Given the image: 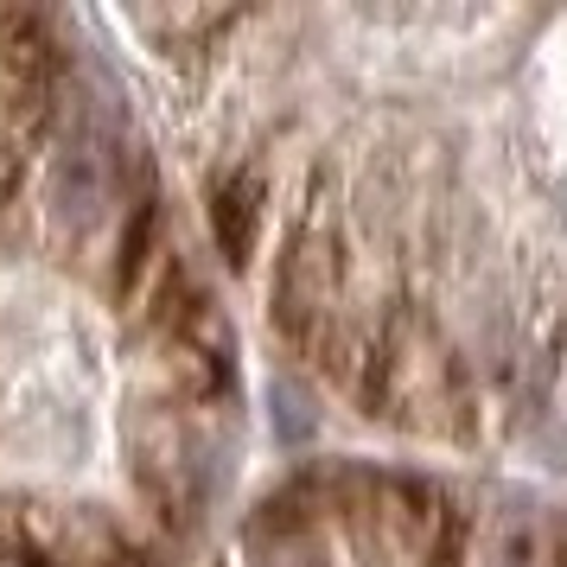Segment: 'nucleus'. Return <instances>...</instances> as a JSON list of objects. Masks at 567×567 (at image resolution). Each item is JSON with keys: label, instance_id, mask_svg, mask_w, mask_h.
Instances as JSON below:
<instances>
[{"label": "nucleus", "instance_id": "obj_1", "mask_svg": "<svg viewBox=\"0 0 567 567\" xmlns=\"http://www.w3.org/2000/svg\"><path fill=\"white\" fill-rule=\"evenodd\" d=\"M236 332L109 20L0 7V567H185Z\"/></svg>", "mask_w": 567, "mask_h": 567}]
</instances>
